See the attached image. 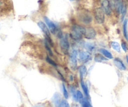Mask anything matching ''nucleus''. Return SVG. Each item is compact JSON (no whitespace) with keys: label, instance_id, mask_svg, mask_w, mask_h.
I'll list each match as a JSON object with an SVG mask.
<instances>
[{"label":"nucleus","instance_id":"f257e3e1","mask_svg":"<svg viewBox=\"0 0 128 107\" xmlns=\"http://www.w3.org/2000/svg\"><path fill=\"white\" fill-rule=\"evenodd\" d=\"M110 2L112 11L118 15L121 14L122 16L121 20L124 21V18L127 12V6L124 3V0H110Z\"/></svg>","mask_w":128,"mask_h":107},{"label":"nucleus","instance_id":"f03ea898","mask_svg":"<svg viewBox=\"0 0 128 107\" xmlns=\"http://www.w3.org/2000/svg\"><path fill=\"white\" fill-rule=\"evenodd\" d=\"M86 28L79 25H74L72 26L70 32V36L75 41H80L82 40L86 33Z\"/></svg>","mask_w":128,"mask_h":107},{"label":"nucleus","instance_id":"7ed1b4c3","mask_svg":"<svg viewBox=\"0 0 128 107\" xmlns=\"http://www.w3.org/2000/svg\"><path fill=\"white\" fill-rule=\"evenodd\" d=\"M79 21L84 25H89L92 21V16L91 13L87 10H83L79 13Z\"/></svg>","mask_w":128,"mask_h":107},{"label":"nucleus","instance_id":"20e7f679","mask_svg":"<svg viewBox=\"0 0 128 107\" xmlns=\"http://www.w3.org/2000/svg\"><path fill=\"white\" fill-rule=\"evenodd\" d=\"M95 21L99 25L103 24L105 21V13L101 7H97L94 10Z\"/></svg>","mask_w":128,"mask_h":107},{"label":"nucleus","instance_id":"39448f33","mask_svg":"<svg viewBox=\"0 0 128 107\" xmlns=\"http://www.w3.org/2000/svg\"><path fill=\"white\" fill-rule=\"evenodd\" d=\"M78 51L75 49H72L70 53V60L71 67L72 70H76L78 67Z\"/></svg>","mask_w":128,"mask_h":107},{"label":"nucleus","instance_id":"423d86ee","mask_svg":"<svg viewBox=\"0 0 128 107\" xmlns=\"http://www.w3.org/2000/svg\"><path fill=\"white\" fill-rule=\"evenodd\" d=\"M60 46L62 51L65 53H68L70 50V43L67 36H63L60 39Z\"/></svg>","mask_w":128,"mask_h":107},{"label":"nucleus","instance_id":"0eeeda50","mask_svg":"<svg viewBox=\"0 0 128 107\" xmlns=\"http://www.w3.org/2000/svg\"><path fill=\"white\" fill-rule=\"evenodd\" d=\"M100 5L101 8L104 13L107 16H111L112 14V9H111V5H110V2L109 0H100Z\"/></svg>","mask_w":128,"mask_h":107},{"label":"nucleus","instance_id":"6e6552de","mask_svg":"<svg viewBox=\"0 0 128 107\" xmlns=\"http://www.w3.org/2000/svg\"><path fill=\"white\" fill-rule=\"evenodd\" d=\"M44 20L45 23L46 24L48 28L50 29L51 33H52L54 35H56L59 30L57 26L54 24V23L51 21V20H50L47 16H44Z\"/></svg>","mask_w":128,"mask_h":107},{"label":"nucleus","instance_id":"1a4fd4ad","mask_svg":"<svg viewBox=\"0 0 128 107\" xmlns=\"http://www.w3.org/2000/svg\"><path fill=\"white\" fill-rule=\"evenodd\" d=\"M78 58L80 61L84 63H86L91 60V56L89 51L81 50L78 53Z\"/></svg>","mask_w":128,"mask_h":107},{"label":"nucleus","instance_id":"9d476101","mask_svg":"<svg viewBox=\"0 0 128 107\" xmlns=\"http://www.w3.org/2000/svg\"><path fill=\"white\" fill-rule=\"evenodd\" d=\"M38 26L40 27L41 29V31L43 32L44 34L45 38H51V31H50V29L48 28V26L46 25V23L42 21H40L38 22Z\"/></svg>","mask_w":128,"mask_h":107},{"label":"nucleus","instance_id":"9b49d317","mask_svg":"<svg viewBox=\"0 0 128 107\" xmlns=\"http://www.w3.org/2000/svg\"><path fill=\"white\" fill-rule=\"evenodd\" d=\"M88 40H93L96 36V31L92 27H88L86 28V33L84 36Z\"/></svg>","mask_w":128,"mask_h":107},{"label":"nucleus","instance_id":"f8f14e48","mask_svg":"<svg viewBox=\"0 0 128 107\" xmlns=\"http://www.w3.org/2000/svg\"><path fill=\"white\" fill-rule=\"evenodd\" d=\"M113 62L115 66L120 71H126L127 70V67H126V65L123 62V61L121 58H115L113 60Z\"/></svg>","mask_w":128,"mask_h":107},{"label":"nucleus","instance_id":"ddd939ff","mask_svg":"<svg viewBox=\"0 0 128 107\" xmlns=\"http://www.w3.org/2000/svg\"><path fill=\"white\" fill-rule=\"evenodd\" d=\"M52 100L55 107H60V103H61V101H62L61 95L60 93H55L54 94Z\"/></svg>","mask_w":128,"mask_h":107},{"label":"nucleus","instance_id":"4468645a","mask_svg":"<svg viewBox=\"0 0 128 107\" xmlns=\"http://www.w3.org/2000/svg\"><path fill=\"white\" fill-rule=\"evenodd\" d=\"M78 71L79 74H80V80H83L84 78L86 73H87V68L85 65H81L78 67Z\"/></svg>","mask_w":128,"mask_h":107},{"label":"nucleus","instance_id":"2eb2a0df","mask_svg":"<svg viewBox=\"0 0 128 107\" xmlns=\"http://www.w3.org/2000/svg\"><path fill=\"white\" fill-rule=\"evenodd\" d=\"M80 84H81V88H82V91H83L85 97L89 98V97H90V91H89V88L88 85H86V83L84 82V80H80Z\"/></svg>","mask_w":128,"mask_h":107},{"label":"nucleus","instance_id":"dca6fc26","mask_svg":"<svg viewBox=\"0 0 128 107\" xmlns=\"http://www.w3.org/2000/svg\"><path fill=\"white\" fill-rule=\"evenodd\" d=\"M94 60L97 63H102L105 62V61H108V59L104 57L102 54L96 53L94 55Z\"/></svg>","mask_w":128,"mask_h":107},{"label":"nucleus","instance_id":"f3484780","mask_svg":"<svg viewBox=\"0 0 128 107\" xmlns=\"http://www.w3.org/2000/svg\"><path fill=\"white\" fill-rule=\"evenodd\" d=\"M100 51L104 57H106L108 60H112V59H113V55H112V54L110 51L106 50V49L100 48Z\"/></svg>","mask_w":128,"mask_h":107},{"label":"nucleus","instance_id":"a211bd4d","mask_svg":"<svg viewBox=\"0 0 128 107\" xmlns=\"http://www.w3.org/2000/svg\"><path fill=\"white\" fill-rule=\"evenodd\" d=\"M122 32L123 36L126 41H128V20L124 19L123 21V26H122Z\"/></svg>","mask_w":128,"mask_h":107},{"label":"nucleus","instance_id":"6ab92c4d","mask_svg":"<svg viewBox=\"0 0 128 107\" xmlns=\"http://www.w3.org/2000/svg\"><path fill=\"white\" fill-rule=\"evenodd\" d=\"M111 46L115 51L118 53H121V45L117 41H111Z\"/></svg>","mask_w":128,"mask_h":107},{"label":"nucleus","instance_id":"aec40b11","mask_svg":"<svg viewBox=\"0 0 128 107\" xmlns=\"http://www.w3.org/2000/svg\"><path fill=\"white\" fill-rule=\"evenodd\" d=\"M84 48L89 52H92L96 49V45L91 42H87L84 44Z\"/></svg>","mask_w":128,"mask_h":107},{"label":"nucleus","instance_id":"412c9836","mask_svg":"<svg viewBox=\"0 0 128 107\" xmlns=\"http://www.w3.org/2000/svg\"><path fill=\"white\" fill-rule=\"evenodd\" d=\"M62 94H63L64 98L66 100H68V99L69 98V97H70V94H69L68 91L64 83L62 84Z\"/></svg>","mask_w":128,"mask_h":107},{"label":"nucleus","instance_id":"4be33fe9","mask_svg":"<svg viewBox=\"0 0 128 107\" xmlns=\"http://www.w3.org/2000/svg\"><path fill=\"white\" fill-rule=\"evenodd\" d=\"M81 105L82 107H92V105H91L90 100H88V98H87L86 97H84L83 100L81 101Z\"/></svg>","mask_w":128,"mask_h":107},{"label":"nucleus","instance_id":"5701e85b","mask_svg":"<svg viewBox=\"0 0 128 107\" xmlns=\"http://www.w3.org/2000/svg\"><path fill=\"white\" fill-rule=\"evenodd\" d=\"M44 47H45V49H46V51H47L48 53L49 56H53V52H52V51L51 50V46H50V45H49L46 41H44Z\"/></svg>","mask_w":128,"mask_h":107},{"label":"nucleus","instance_id":"b1692460","mask_svg":"<svg viewBox=\"0 0 128 107\" xmlns=\"http://www.w3.org/2000/svg\"><path fill=\"white\" fill-rule=\"evenodd\" d=\"M46 61H47L48 63L50 65H52V66H54V67L56 68L58 66V65L57 63H56V62H55L54 60H53L52 59H51V58L50 57L49 55H48V56H46Z\"/></svg>","mask_w":128,"mask_h":107},{"label":"nucleus","instance_id":"393cba45","mask_svg":"<svg viewBox=\"0 0 128 107\" xmlns=\"http://www.w3.org/2000/svg\"><path fill=\"white\" fill-rule=\"evenodd\" d=\"M60 107H71V106H70V103H69L68 101H67V100L64 99V100H62L61 103H60Z\"/></svg>","mask_w":128,"mask_h":107},{"label":"nucleus","instance_id":"a878e982","mask_svg":"<svg viewBox=\"0 0 128 107\" xmlns=\"http://www.w3.org/2000/svg\"><path fill=\"white\" fill-rule=\"evenodd\" d=\"M121 48H122V50H123V51H124L125 53L128 52V48L127 43H126L124 41H123V40L121 41Z\"/></svg>","mask_w":128,"mask_h":107},{"label":"nucleus","instance_id":"bb28decb","mask_svg":"<svg viewBox=\"0 0 128 107\" xmlns=\"http://www.w3.org/2000/svg\"><path fill=\"white\" fill-rule=\"evenodd\" d=\"M35 107H44V106L42 105V104H39V105H37Z\"/></svg>","mask_w":128,"mask_h":107},{"label":"nucleus","instance_id":"cd10ccee","mask_svg":"<svg viewBox=\"0 0 128 107\" xmlns=\"http://www.w3.org/2000/svg\"><path fill=\"white\" fill-rule=\"evenodd\" d=\"M126 62H127V63L128 65V55H126Z\"/></svg>","mask_w":128,"mask_h":107},{"label":"nucleus","instance_id":"c85d7f7f","mask_svg":"<svg viewBox=\"0 0 128 107\" xmlns=\"http://www.w3.org/2000/svg\"><path fill=\"white\" fill-rule=\"evenodd\" d=\"M70 1H78V0H70Z\"/></svg>","mask_w":128,"mask_h":107}]
</instances>
